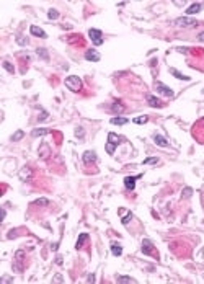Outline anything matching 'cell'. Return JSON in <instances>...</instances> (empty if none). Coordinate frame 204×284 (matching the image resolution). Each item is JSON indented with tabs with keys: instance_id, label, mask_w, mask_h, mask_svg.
I'll use <instances>...</instances> for the list:
<instances>
[{
	"instance_id": "obj_1",
	"label": "cell",
	"mask_w": 204,
	"mask_h": 284,
	"mask_svg": "<svg viewBox=\"0 0 204 284\" xmlns=\"http://www.w3.org/2000/svg\"><path fill=\"white\" fill-rule=\"evenodd\" d=\"M64 84H65L67 88H69L70 91H74V93H77V91L82 90V80H80V77H77V75L67 77V79L64 80Z\"/></svg>"
},
{
	"instance_id": "obj_2",
	"label": "cell",
	"mask_w": 204,
	"mask_h": 284,
	"mask_svg": "<svg viewBox=\"0 0 204 284\" xmlns=\"http://www.w3.org/2000/svg\"><path fill=\"white\" fill-rule=\"evenodd\" d=\"M88 36H90L92 43L95 44V46H101V44L104 43L101 29H96V28H90V29H88Z\"/></svg>"
},
{
	"instance_id": "obj_3",
	"label": "cell",
	"mask_w": 204,
	"mask_h": 284,
	"mask_svg": "<svg viewBox=\"0 0 204 284\" xmlns=\"http://www.w3.org/2000/svg\"><path fill=\"white\" fill-rule=\"evenodd\" d=\"M173 25H176V26H180V28H186V26H196L198 21L191 17H180L173 21Z\"/></svg>"
},
{
	"instance_id": "obj_4",
	"label": "cell",
	"mask_w": 204,
	"mask_h": 284,
	"mask_svg": "<svg viewBox=\"0 0 204 284\" xmlns=\"http://www.w3.org/2000/svg\"><path fill=\"white\" fill-rule=\"evenodd\" d=\"M155 88H157V91H159V93L165 95V96H168V98L175 96V91L171 90L170 87H167L165 84H162V82H155Z\"/></svg>"
},
{
	"instance_id": "obj_5",
	"label": "cell",
	"mask_w": 204,
	"mask_h": 284,
	"mask_svg": "<svg viewBox=\"0 0 204 284\" xmlns=\"http://www.w3.org/2000/svg\"><path fill=\"white\" fill-rule=\"evenodd\" d=\"M139 178H142V175H135V177H126V178H124V186H126V189H134L135 188V181H137Z\"/></svg>"
},
{
	"instance_id": "obj_6",
	"label": "cell",
	"mask_w": 204,
	"mask_h": 284,
	"mask_svg": "<svg viewBox=\"0 0 204 284\" xmlns=\"http://www.w3.org/2000/svg\"><path fill=\"white\" fill-rule=\"evenodd\" d=\"M18 177H20V180H22V181H29L31 177H33V172H31L29 167H23L22 170H20Z\"/></svg>"
},
{
	"instance_id": "obj_7",
	"label": "cell",
	"mask_w": 204,
	"mask_h": 284,
	"mask_svg": "<svg viewBox=\"0 0 204 284\" xmlns=\"http://www.w3.org/2000/svg\"><path fill=\"white\" fill-rule=\"evenodd\" d=\"M142 253H144V255H152V253H154V243H152V240H149V239H144L142 240Z\"/></svg>"
},
{
	"instance_id": "obj_8",
	"label": "cell",
	"mask_w": 204,
	"mask_h": 284,
	"mask_svg": "<svg viewBox=\"0 0 204 284\" xmlns=\"http://www.w3.org/2000/svg\"><path fill=\"white\" fill-rule=\"evenodd\" d=\"M85 59L90 60V62H98V60L101 59V56L98 54L95 49H88V51H85Z\"/></svg>"
},
{
	"instance_id": "obj_9",
	"label": "cell",
	"mask_w": 204,
	"mask_h": 284,
	"mask_svg": "<svg viewBox=\"0 0 204 284\" xmlns=\"http://www.w3.org/2000/svg\"><path fill=\"white\" fill-rule=\"evenodd\" d=\"M29 33L33 34V36H38V38H48V34H46L44 29L39 28V26H36V25H31V26H29Z\"/></svg>"
},
{
	"instance_id": "obj_10",
	"label": "cell",
	"mask_w": 204,
	"mask_h": 284,
	"mask_svg": "<svg viewBox=\"0 0 204 284\" xmlns=\"http://www.w3.org/2000/svg\"><path fill=\"white\" fill-rule=\"evenodd\" d=\"M82 160H83V163H87V165L92 163V162H96V154L93 150H87V152H83Z\"/></svg>"
},
{
	"instance_id": "obj_11",
	"label": "cell",
	"mask_w": 204,
	"mask_h": 284,
	"mask_svg": "<svg viewBox=\"0 0 204 284\" xmlns=\"http://www.w3.org/2000/svg\"><path fill=\"white\" fill-rule=\"evenodd\" d=\"M202 8V3H193L186 8V15H196L198 12H201Z\"/></svg>"
},
{
	"instance_id": "obj_12",
	"label": "cell",
	"mask_w": 204,
	"mask_h": 284,
	"mask_svg": "<svg viewBox=\"0 0 204 284\" xmlns=\"http://www.w3.org/2000/svg\"><path fill=\"white\" fill-rule=\"evenodd\" d=\"M147 103H149V105L152 106V108H160V106H162V101H160L157 96L150 95V93L147 95Z\"/></svg>"
},
{
	"instance_id": "obj_13",
	"label": "cell",
	"mask_w": 204,
	"mask_h": 284,
	"mask_svg": "<svg viewBox=\"0 0 204 284\" xmlns=\"http://www.w3.org/2000/svg\"><path fill=\"white\" fill-rule=\"evenodd\" d=\"M121 141H123V139L119 137L118 134H114V132H109V134H108V142H109V144H113V146H116V147H118L119 144H121Z\"/></svg>"
},
{
	"instance_id": "obj_14",
	"label": "cell",
	"mask_w": 204,
	"mask_h": 284,
	"mask_svg": "<svg viewBox=\"0 0 204 284\" xmlns=\"http://www.w3.org/2000/svg\"><path fill=\"white\" fill-rule=\"evenodd\" d=\"M154 142L157 144V146H160V147H168L170 146L168 141H167L165 137H162L160 134H155V136H154Z\"/></svg>"
},
{
	"instance_id": "obj_15",
	"label": "cell",
	"mask_w": 204,
	"mask_h": 284,
	"mask_svg": "<svg viewBox=\"0 0 204 284\" xmlns=\"http://www.w3.org/2000/svg\"><path fill=\"white\" fill-rule=\"evenodd\" d=\"M51 155V149L48 144H41V147H39V157L41 158H48Z\"/></svg>"
},
{
	"instance_id": "obj_16",
	"label": "cell",
	"mask_w": 204,
	"mask_h": 284,
	"mask_svg": "<svg viewBox=\"0 0 204 284\" xmlns=\"http://www.w3.org/2000/svg\"><path fill=\"white\" fill-rule=\"evenodd\" d=\"M124 110H126V108H124V105H123V103H119V101H114L111 105V111L114 113V115H121Z\"/></svg>"
},
{
	"instance_id": "obj_17",
	"label": "cell",
	"mask_w": 204,
	"mask_h": 284,
	"mask_svg": "<svg viewBox=\"0 0 204 284\" xmlns=\"http://www.w3.org/2000/svg\"><path fill=\"white\" fill-rule=\"evenodd\" d=\"M116 281L121 284H135L137 282L134 278H129V276H116Z\"/></svg>"
},
{
	"instance_id": "obj_18",
	"label": "cell",
	"mask_w": 204,
	"mask_h": 284,
	"mask_svg": "<svg viewBox=\"0 0 204 284\" xmlns=\"http://www.w3.org/2000/svg\"><path fill=\"white\" fill-rule=\"evenodd\" d=\"M170 74L171 75H175L176 79H180V80H185V82H190V77L185 75V74H181L180 70H176V69H170Z\"/></svg>"
},
{
	"instance_id": "obj_19",
	"label": "cell",
	"mask_w": 204,
	"mask_h": 284,
	"mask_svg": "<svg viewBox=\"0 0 204 284\" xmlns=\"http://www.w3.org/2000/svg\"><path fill=\"white\" fill-rule=\"evenodd\" d=\"M128 118H111V121H109V123H111V124H114V126H124V124H128Z\"/></svg>"
},
{
	"instance_id": "obj_20",
	"label": "cell",
	"mask_w": 204,
	"mask_h": 284,
	"mask_svg": "<svg viewBox=\"0 0 204 284\" xmlns=\"http://www.w3.org/2000/svg\"><path fill=\"white\" fill-rule=\"evenodd\" d=\"M111 253H113L114 256H121V253H123V247L114 242V243H111Z\"/></svg>"
},
{
	"instance_id": "obj_21",
	"label": "cell",
	"mask_w": 204,
	"mask_h": 284,
	"mask_svg": "<svg viewBox=\"0 0 204 284\" xmlns=\"http://www.w3.org/2000/svg\"><path fill=\"white\" fill-rule=\"evenodd\" d=\"M46 134H49V129L39 127V129H34V131L31 132V136H33V137H39V136H46Z\"/></svg>"
},
{
	"instance_id": "obj_22",
	"label": "cell",
	"mask_w": 204,
	"mask_h": 284,
	"mask_svg": "<svg viewBox=\"0 0 204 284\" xmlns=\"http://www.w3.org/2000/svg\"><path fill=\"white\" fill-rule=\"evenodd\" d=\"M88 240V234H80V237H78V240H77V245H75V248L78 250V248H82L83 247V243Z\"/></svg>"
},
{
	"instance_id": "obj_23",
	"label": "cell",
	"mask_w": 204,
	"mask_h": 284,
	"mask_svg": "<svg viewBox=\"0 0 204 284\" xmlns=\"http://www.w3.org/2000/svg\"><path fill=\"white\" fill-rule=\"evenodd\" d=\"M36 54H38L41 59H44V60H49V54H48V51H46L44 48H38V49H36Z\"/></svg>"
},
{
	"instance_id": "obj_24",
	"label": "cell",
	"mask_w": 204,
	"mask_h": 284,
	"mask_svg": "<svg viewBox=\"0 0 204 284\" xmlns=\"http://www.w3.org/2000/svg\"><path fill=\"white\" fill-rule=\"evenodd\" d=\"M160 162V158L159 157H147V158H144V165H154V163H159Z\"/></svg>"
},
{
	"instance_id": "obj_25",
	"label": "cell",
	"mask_w": 204,
	"mask_h": 284,
	"mask_svg": "<svg viewBox=\"0 0 204 284\" xmlns=\"http://www.w3.org/2000/svg\"><path fill=\"white\" fill-rule=\"evenodd\" d=\"M31 204H33V206H48L49 201L46 199V198H39V199H34Z\"/></svg>"
},
{
	"instance_id": "obj_26",
	"label": "cell",
	"mask_w": 204,
	"mask_h": 284,
	"mask_svg": "<svg viewBox=\"0 0 204 284\" xmlns=\"http://www.w3.org/2000/svg\"><path fill=\"white\" fill-rule=\"evenodd\" d=\"M23 136H25V132L22 131V129H18V131L12 136V142H17V141H20V139H23Z\"/></svg>"
},
{
	"instance_id": "obj_27",
	"label": "cell",
	"mask_w": 204,
	"mask_h": 284,
	"mask_svg": "<svg viewBox=\"0 0 204 284\" xmlns=\"http://www.w3.org/2000/svg\"><path fill=\"white\" fill-rule=\"evenodd\" d=\"M2 65H3V69L7 70V72H10V74H15V67H13L12 64H10L8 60H3V62H2Z\"/></svg>"
},
{
	"instance_id": "obj_28",
	"label": "cell",
	"mask_w": 204,
	"mask_h": 284,
	"mask_svg": "<svg viewBox=\"0 0 204 284\" xmlns=\"http://www.w3.org/2000/svg\"><path fill=\"white\" fill-rule=\"evenodd\" d=\"M147 121H149V116H137V118H134L135 124H145Z\"/></svg>"
},
{
	"instance_id": "obj_29",
	"label": "cell",
	"mask_w": 204,
	"mask_h": 284,
	"mask_svg": "<svg viewBox=\"0 0 204 284\" xmlns=\"http://www.w3.org/2000/svg\"><path fill=\"white\" fill-rule=\"evenodd\" d=\"M48 18H49V20H56V18H59V12H57V10H54V8H51L49 12H48Z\"/></svg>"
},
{
	"instance_id": "obj_30",
	"label": "cell",
	"mask_w": 204,
	"mask_h": 284,
	"mask_svg": "<svg viewBox=\"0 0 204 284\" xmlns=\"http://www.w3.org/2000/svg\"><path fill=\"white\" fill-rule=\"evenodd\" d=\"M29 41H28V38H25V36H18L17 38V44H20V46H26Z\"/></svg>"
},
{
	"instance_id": "obj_31",
	"label": "cell",
	"mask_w": 204,
	"mask_h": 284,
	"mask_svg": "<svg viewBox=\"0 0 204 284\" xmlns=\"http://www.w3.org/2000/svg\"><path fill=\"white\" fill-rule=\"evenodd\" d=\"M104 149H106V152L109 154V155H113V154H114V150H116V146H113V144L106 142V147H104Z\"/></svg>"
},
{
	"instance_id": "obj_32",
	"label": "cell",
	"mask_w": 204,
	"mask_h": 284,
	"mask_svg": "<svg viewBox=\"0 0 204 284\" xmlns=\"http://www.w3.org/2000/svg\"><path fill=\"white\" fill-rule=\"evenodd\" d=\"M131 219H132V212H128V214H126V216H124V217L121 219V222H123V224H124V225H128V224H129V220H131Z\"/></svg>"
},
{
	"instance_id": "obj_33",
	"label": "cell",
	"mask_w": 204,
	"mask_h": 284,
	"mask_svg": "<svg viewBox=\"0 0 204 284\" xmlns=\"http://www.w3.org/2000/svg\"><path fill=\"white\" fill-rule=\"evenodd\" d=\"M75 136L80 137V139H83V136H85V131H83V127H77V129H75Z\"/></svg>"
},
{
	"instance_id": "obj_34",
	"label": "cell",
	"mask_w": 204,
	"mask_h": 284,
	"mask_svg": "<svg viewBox=\"0 0 204 284\" xmlns=\"http://www.w3.org/2000/svg\"><path fill=\"white\" fill-rule=\"evenodd\" d=\"M191 193H193L191 188H185V189H183V196H185V198H190Z\"/></svg>"
},
{
	"instance_id": "obj_35",
	"label": "cell",
	"mask_w": 204,
	"mask_h": 284,
	"mask_svg": "<svg viewBox=\"0 0 204 284\" xmlns=\"http://www.w3.org/2000/svg\"><path fill=\"white\" fill-rule=\"evenodd\" d=\"M52 282H64V278H62L61 274L54 276V279H52Z\"/></svg>"
},
{
	"instance_id": "obj_36",
	"label": "cell",
	"mask_w": 204,
	"mask_h": 284,
	"mask_svg": "<svg viewBox=\"0 0 204 284\" xmlns=\"http://www.w3.org/2000/svg\"><path fill=\"white\" fill-rule=\"evenodd\" d=\"M44 119H48V111H43L39 116V121H44Z\"/></svg>"
},
{
	"instance_id": "obj_37",
	"label": "cell",
	"mask_w": 204,
	"mask_h": 284,
	"mask_svg": "<svg viewBox=\"0 0 204 284\" xmlns=\"http://www.w3.org/2000/svg\"><path fill=\"white\" fill-rule=\"evenodd\" d=\"M87 281L88 282H95V274H90V276L87 278Z\"/></svg>"
},
{
	"instance_id": "obj_38",
	"label": "cell",
	"mask_w": 204,
	"mask_h": 284,
	"mask_svg": "<svg viewBox=\"0 0 204 284\" xmlns=\"http://www.w3.org/2000/svg\"><path fill=\"white\" fill-rule=\"evenodd\" d=\"M198 38H199V41H201V43H204V31H202L199 36H198Z\"/></svg>"
},
{
	"instance_id": "obj_39",
	"label": "cell",
	"mask_w": 204,
	"mask_h": 284,
	"mask_svg": "<svg viewBox=\"0 0 204 284\" xmlns=\"http://www.w3.org/2000/svg\"><path fill=\"white\" fill-rule=\"evenodd\" d=\"M56 260H57V265H62V256H57Z\"/></svg>"
}]
</instances>
